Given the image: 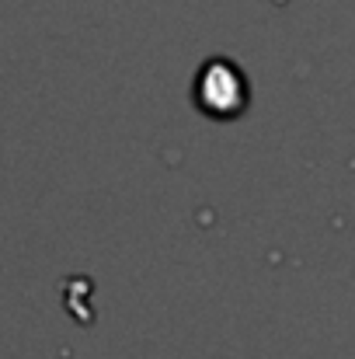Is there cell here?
I'll return each mask as SVG.
<instances>
[{
    "instance_id": "6da1fadb",
    "label": "cell",
    "mask_w": 355,
    "mask_h": 359,
    "mask_svg": "<svg viewBox=\"0 0 355 359\" xmlns=\"http://www.w3.org/2000/svg\"><path fill=\"white\" fill-rule=\"evenodd\" d=\"M195 98L213 116H234L247 102V81L234 67V60H209L195 77Z\"/></svg>"
}]
</instances>
